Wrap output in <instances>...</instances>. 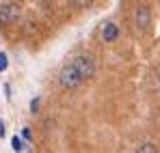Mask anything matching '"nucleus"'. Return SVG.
Listing matches in <instances>:
<instances>
[{
	"label": "nucleus",
	"instance_id": "3",
	"mask_svg": "<svg viewBox=\"0 0 160 153\" xmlns=\"http://www.w3.org/2000/svg\"><path fill=\"white\" fill-rule=\"evenodd\" d=\"M20 20V7L18 4H2L0 7V24L9 26Z\"/></svg>",
	"mask_w": 160,
	"mask_h": 153
},
{
	"label": "nucleus",
	"instance_id": "9",
	"mask_svg": "<svg viewBox=\"0 0 160 153\" xmlns=\"http://www.w3.org/2000/svg\"><path fill=\"white\" fill-rule=\"evenodd\" d=\"M4 69H7V56L0 54V71H4Z\"/></svg>",
	"mask_w": 160,
	"mask_h": 153
},
{
	"label": "nucleus",
	"instance_id": "7",
	"mask_svg": "<svg viewBox=\"0 0 160 153\" xmlns=\"http://www.w3.org/2000/svg\"><path fill=\"white\" fill-rule=\"evenodd\" d=\"M72 4H74V9H89L93 4V0H72Z\"/></svg>",
	"mask_w": 160,
	"mask_h": 153
},
{
	"label": "nucleus",
	"instance_id": "1",
	"mask_svg": "<svg viewBox=\"0 0 160 153\" xmlns=\"http://www.w3.org/2000/svg\"><path fill=\"white\" fill-rule=\"evenodd\" d=\"M58 82H61V86H63V88H76L80 82H82V76L78 74V69L69 63V65H65V67L61 69Z\"/></svg>",
	"mask_w": 160,
	"mask_h": 153
},
{
	"label": "nucleus",
	"instance_id": "8",
	"mask_svg": "<svg viewBox=\"0 0 160 153\" xmlns=\"http://www.w3.org/2000/svg\"><path fill=\"white\" fill-rule=\"evenodd\" d=\"M11 145H13V149H15V151H24V149H26V147H24V142H22V140H20L18 136H15V138L11 140Z\"/></svg>",
	"mask_w": 160,
	"mask_h": 153
},
{
	"label": "nucleus",
	"instance_id": "6",
	"mask_svg": "<svg viewBox=\"0 0 160 153\" xmlns=\"http://www.w3.org/2000/svg\"><path fill=\"white\" fill-rule=\"evenodd\" d=\"M138 153H158V147L154 142H145V145L138 147Z\"/></svg>",
	"mask_w": 160,
	"mask_h": 153
},
{
	"label": "nucleus",
	"instance_id": "2",
	"mask_svg": "<svg viewBox=\"0 0 160 153\" xmlns=\"http://www.w3.org/2000/svg\"><path fill=\"white\" fill-rule=\"evenodd\" d=\"M72 65L78 69V74L82 76V80H89V78H93V74H95V63H93L91 56H76V58L72 60Z\"/></svg>",
	"mask_w": 160,
	"mask_h": 153
},
{
	"label": "nucleus",
	"instance_id": "5",
	"mask_svg": "<svg viewBox=\"0 0 160 153\" xmlns=\"http://www.w3.org/2000/svg\"><path fill=\"white\" fill-rule=\"evenodd\" d=\"M117 35H119V28H117V24L108 22V24L102 26V39H104V41H115V39H117Z\"/></svg>",
	"mask_w": 160,
	"mask_h": 153
},
{
	"label": "nucleus",
	"instance_id": "4",
	"mask_svg": "<svg viewBox=\"0 0 160 153\" xmlns=\"http://www.w3.org/2000/svg\"><path fill=\"white\" fill-rule=\"evenodd\" d=\"M134 20H136V26H138L141 30H147L149 24H152V11H149V7L138 4L136 11H134Z\"/></svg>",
	"mask_w": 160,
	"mask_h": 153
},
{
	"label": "nucleus",
	"instance_id": "12",
	"mask_svg": "<svg viewBox=\"0 0 160 153\" xmlns=\"http://www.w3.org/2000/svg\"><path fill=\"white\" fill-rule=\"evenodd\" d=\"M0 136H4V125H2V121H0Z\"/></svg>",
	"mask_w": 160,
	"mask_h": 153
},
{
	"label": "nucleus",
	"instance_id": "13",
	"mask_svg": "<svg viewBox=\"0 0 160 153\" xmlns=\"http://www.w3.org/2000/svg\"><path fill=\"white\" fill-rule=\"evenodd\" d=\"M158 82H160V76H158Z\"/></svg>",
	"mask_w": 160,
	"mask_h": 153
},
{
	"label": "nucleus",
	"instance_id": "10",
	"mask_svg": "<svg viewBox=\"0 0 160 153\" xmlns=\"http://www.w3.org/2000/svg\"><path fill=\"white\" fill-rule=\"evenodd\" d=\"M37 108H39V99H32V102H30V110L37 112Z\"/></svg>",
	"mask_w": 160,
	"mask_h": 153
},
{
	"label": "nucleus",
	"instance_id": "11",
	"mask_svg": "<svg viewBox=\"0 0 160 153\" xmlns=\"http://www.w3.org/2000/svg\"><path fill=\"white\" fill-rule=\"evenodd\" d=\"M22 134H24V138H26V140H30V129H28V127H24Z\"/></svg>",
	"mask_w": 160,
	"mask_h": 153
}]
</instances>
